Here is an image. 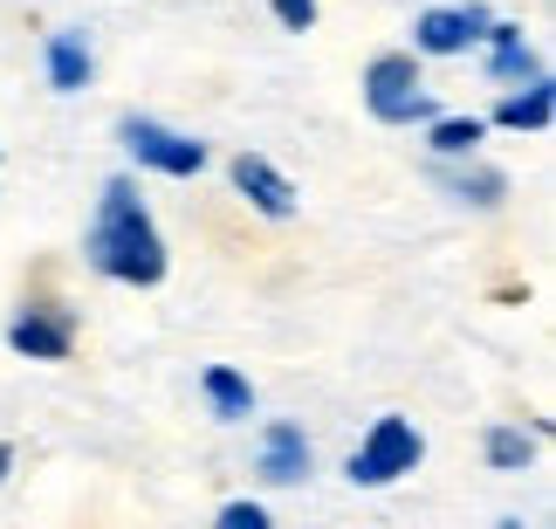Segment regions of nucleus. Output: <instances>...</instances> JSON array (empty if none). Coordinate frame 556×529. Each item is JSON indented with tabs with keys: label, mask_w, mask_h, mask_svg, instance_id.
Masks as SVG:
<instances>
[{
	"label": "nucleus",
	"mask_w": 556,
	"mask_h": 529,
	"mask_svg": "<svg viewBox=\"0 0 556 529\" xmlns=\"http://www.w3.org/2000/svg\"><path fill=\"white\" fill-rule=\"evenodd\" d=\"M220 522L227 529H268V509H262V502H227Z\"/></svg>",
	"instance_id": "nucleus-17"
},
{
	"label": "nucleus",
	"mask_w": 556,
	"mask_h": 529,
	"mask_svg": "<svg viewBox=\"0 0 556 529\" xmlns=\"http://www.w3.org/2000/svg\"><path fill=\"white\" fill-rule=\"evenodd\" d=\"M446 193H460V200H475V206H495L508 193V179L502 173H488V165H467V173H440Z\"/></svg>",
	"instance_id": "nucleus-15"
},
{
	"label": "nucleus",
	"mask_w": 556,
	"mask_h": 529,
	"mask_svg": "<svg viewBox=\"0 0 556 529\" xmlns=\"http://www.w3.org/2000/svg\"><path fill=\"white\" fill-rule=\"evenodd\" d=\"M14 468V448H0V475H8Z\"/></svg>",
	"instance_id": "nucleus-18"
},
{
	"label": "nucleus",
	"mask_w": 556,
	"mask_h": 529,
	"mask_svg": "<svg viewBox=\"0 0 556 529\" xmlns=\"http://www.w3.org/2000/svg\"><path fill=\"white\" fill-rule=\"evenodd\" d=\"M233 193H241L254 214H268V221H289L295 214V186L275 173L262 152H241V159H233Z\"/></svg>",
	"instance_id": "nucleus-7"
},
{
	"label": "nucleus",
	"mask_w": 556,
	"mask_h": 529,
	"mask_svg": "<svg viewBox=\"0 0 556 529\" xmlns=\"http://www.w3.org/2000/svg\"><path fill=\"white\" fill-rule=\"evenodd\" d=\"M488 14L481 0H467V8H426L419 14V28H413V49L419 55H460V49H475V41L488 35Z\"/></svg>",
	"instance_id": "nucleus-6"
},
{
	"label": "nucleus",
	"mask_w": 556,
	"mask_h": 529,
	"mask_svg": "<svg viewBox=\"0 0 556 529\" xmlns=\"http://www.w3.org/2000/svg\"><path fill=\"white\" fill-rule=\"evenodd\" d=\"M309 468H316L309 433L295 427V419H275V427L262 433V481H275V489H295Z\"/></svg>",
	"instance_id": "nucleus-8"
},
{
	"label": "nucleus",
	"mask_w": 556,
	"mask_h": 529,
	"mask_svg": "<svg viewBox=\"0 0 556 529\" xmlns=\"http://www.w3.org/2000/svg\"><path fill=\"white\" fill-rule=\"evenodd\" d=\"M8 344H14L21 357H41V365H55V357L76 351V316L55 310V303H28V310L8 324Z\"/></svg>",
	"instance_id": "nucleus-5"
},
{
	"label": "nucleus",
	"mask_w": 556,
	"mask_h": 529,
	"mask_svg": "<svg viewBox=\"0 0 556 529\" xmlns=\"http://www.w3.org/2000/svg\"><path fill=\"white\" fill-rule=\"evenodd\" d=\"M83 248H90V268L111 275V282H131V289L165 282V241H159V227H152V214H144V200H138L131 179L103 186L97 227H90Z\"/></svg>",
	"instance_id": "nucleus-1"
},
{
	"label": "nucleus",
	"mask_w": 556,
	"mask_h": 529,
	"mask_svg": "<svg viewBox=\"0 0 556 529\" xmlns=\"http://www.w3.org/2000/svg\"><path fill=\"white\" fill-rule=\"evenodd\" d=\"M549 117H556L549 76H529L522 90H508V97L495 103V124H508V131H549Z\"/></svg>",
	"instance_id": "nucleus-10"
},
{
	"label": "nucleus",
	"mask_w": 556,
	"mask_h": 529,
	"mask_svg": "<svg viewBox=\"0 0 556 529\" xmlns=\"http://www.w3.org/2000/svg\"><path fill=\"white\" fill-rule=\"evenodd\" d=\"M117 138H124V152H131L138 165H152V173H165V179L206 173V144L186 138V131H173V124H159V117H124Z\"/></svg>",
	"instance_id": "nucleus-4"
},
{
	"label": "nucleus",
	"mask_w": 556,
	"mask_h": 529,
	"mask_svg": "<svg viewBox=\"0 0 556 529\" xmlns=\"http://www.w3.org/2000/svg\"><path fill=\"white\" fill-rule=\"evenodd\" d=\"M419 461H426V433L413 427V419L384 413V419H371V433L357 440V454H351V481H357V489H384V481L413 475Z\"/></svg>",
	"instance_id": "nucleus-2"
},
{
	"label": "nucleus",
	"mask_w": 556,
	"mask_h": 529,
	"mask_svg": "<svg viewBox=\"0 0 556 529\" xmlns=\"http://www.w3.org/2000/svg\"><path fill=\"white\" fill-rule=\"evenodd\" d=\"M481 138H488L481 117H433V138H426V144H433L440 159H475Z\"/></svg>",
	"instance_id": "nucleus-13"
},
{
	"label": "nucleus",
	"mask_w": 556,
	"mask_h": 529,
	"mask_svg": "<svg viewBox=\"0 0 556 529\" xmlns=\"http://www.w3.org/2000/svg\"><path fill=\"white\" fill-rule=\"evenodd\" d=\"M488 70H495V83H529V76H543V62L536 49L522 41V28H508V21H488Z\"/></svg>",
	"instance_id": "nucleus-9"
},
{
	"label": "nucleus",
	"mask_w": 556,
	"mask_h": 529,
	"mask_svg": "<svg viewBox=\"0 0 556 529\" xmlns=\"http://www.w3.org/2000/svg\"><path fill=\"white\" fill-rule=\"evenodd\" d=\"M529 461H536V440H529L522 427H488V468H502V475H522Z\"/></svg>",
	"instance_id": "nucleus-14"
},
{
	"label": "nucleus",
	"mask_w": 556,
	"mask_h": 529,
	"mask_svg": "<svg viewBox=\"0 0 556 529\" xmlns=\"http://www.w3.org/2000/svg\"><path fill=\"white\" fill-rule=\"evenodd\" d=\"M90 76H97V55H90V41H83L76 28L49 35V83H55V90H90Z\"/></svg>",
	"instance_id": "nucleus-11"
},
{
	"label": "nucleus",
	"mask_w": 556,
	"mask_h": 529,
	"mask_svg": "<svg viewBox=\"0 0 556 529\" xmlns=\"http://www.w3.org/2000/svg\"><path fill=\"white\" fill-rule=\"evenodd\" d=\"M365 103H371V117H378V124L440 117V111H433V97H426V83H419V62H413V55H378L371 70H365Z\"/></svg>",
	"instance_id": "nucleus-3"
},
{
	"label": "nucleus",
	"mask_w": 556,
	"mask_h": 529,
	"mask_svg": "<svg viewBox=\"0 0 556 529\" xmlns=\"http://www.w3.org/2000/svg\"><path fill=\"white\" fill-rule=\"evenodd\" d=\"M268 8H275V21H282V28H295V35L316 28V0H268Z\"/></svg>",
	"instance_id": "nucleus-16"
},
{
	"label": "nucleus",
	"mask_w": 556,
	"mask_h": 529,
	"mask_svg": "<svg viewBox=\"0 0 556 529\" xmlns=\"http://www.w3.org/2000/svg\"><path fill=\"white\" fill-rule=\"evenodd\" d=\"M206 406H213V419H248L254 413V386L233 365H213L206 371Z\"/></svg>",
	"instance_id": "nucleus-12"
}]
</instances>
